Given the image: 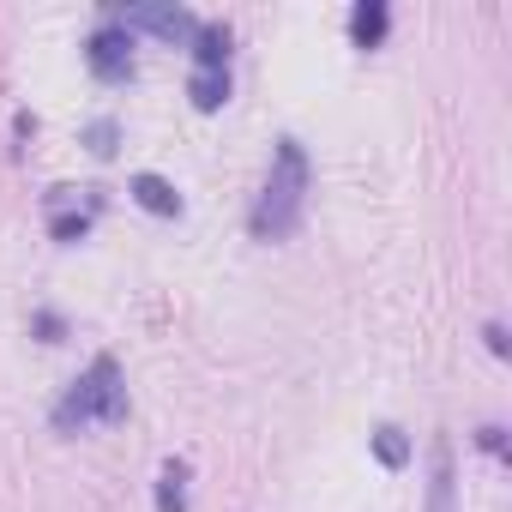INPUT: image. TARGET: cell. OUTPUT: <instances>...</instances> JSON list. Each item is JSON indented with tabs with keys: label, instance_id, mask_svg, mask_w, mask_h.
I'll return each mask as SVG.
<instances>
[{
	"label": "cell",
	"instance_id": "5b68a950",
	"mask_svg": "<svg viewBox=\"0 0 512 512\" xmlns=\"http://www.w3.org/2000/svg\"><path fill=\"white\" fill-rule=\"evenodd\" d=\"M49 205H55V217H49V235L61 241V247H73V241H85L91 235V217H97V205H103V193L97 187H55L49 193Z\"/></svg>",
	"mask_w": 512,
	"mask_h": 512
},
{
	"label": "cell",
	"instance_id": "3957f363",
	"mask_svg": "<svg viewBox=\"0 0 512 512\" xmlns=\"http://www.w3.org/2000/svg\"><path fill=\"white\" fill-rule=\"evenodd\" d=\"M85 67H91L103 85H127V79H133V31H121L115 19H103V25L85 37Z\"/></svg>",
	"mask_w": 512,
	"mask_h": 512
},
{
	"label": "cell",
	"instance_id": "9a60e30c",
	"mask_svg": "<svg viewBox=\"0 0 512 512\" xmlns=\"http://www.w3.org/2000/svg\"><path fill=\"white\" fill-rule=\"evenodd\" d=\"M476 446H482L488 458H506V428H500V422H482V428H476Z\"/></svg>",
	"mask_w": 512,
	"mask_h": 512
},
{
	"label": "cell",
	"instance_id": "7c38bea8",
	"mask_svg": "<svg viewBox=\"0 0 512 512\" xmlns=\"http://www.w3.org/2000/svg\"><path fill=\"white\" fill-rule=\"evenodd\" d=\"M374 458H380L386 470H404V464H410V434H404V428H392V422H386V428H374Z\"/></svg>",
	"mask_w": 512,
	"mask_h": 512
},
{
	"label": "cell",
	"instance_id": "5bb4252c",
	"mask_svg": "<svg viewBox=\"0 0 512 512\" xmlns=\"http://www.w3.org/2000/svg\"><path fill=\"white\" fill-rule=\"evenodd\" d=\"M31 332H37L43 344H61V332H67V326H61V314H49V308H37V314H31Z\"/></svg>",
	"mask_w": 512,
	"mask_h": 512
},
{
	"label": "cell",
	"instance_id": "ba28073f",
	"mask_svg": "<svg viewBox=\"0 0 512 512\" xmlns=\"http://www.w3.org/2000/svg\"><path fill=\"white\" fill-rule=\"evenodd\" d=\"M187 49H193V73H229V25H199Z\"/></svg>",
	"mask_w": 512,
	"mask_h": 512
},
{
	"label": "cell",
	"instance_id": "277c9868",
	"mask_svg": "<svg viewBox=\"0 0 512 512\" xmlns=\"http://www.w3.org/2000/svg\"><path fill=\"white\" fill-rule=\"evenodd\" d=\"M103 19H115L121 31H151L163 43H193L199 19L187 7H103Z\"/></svg>",
	"mask_w": 512,
	"mask_h": 512
},
{
	"label": "cell",
	"instance_id": "9c48e42d",
	"mask_svg": "<svg viewBox=\"0 0 512 512\" xmlns=\"http://www.w3.org/2000/svg\"><path fill=\"white\" fill-rule=\"evenodd\" d=\"M187 488H193V464L187 458H163V470H157V512H187Z\"/></svg>",
	"mask_w": 512,
	"mask_h": 512
},
{
	"label": "cell",
	"instance_id": "7a4b0ae2",
	"mask_svg": "<svg viewBox=\"0 0 512 512\" xmlns=\"http://www.w3.org/2000/svg\"><path fill=\"white\" fill-rule=\"evenodd\" d=\"M55 434H79V428H103V422H127V374L115 356H91V368L55 398L49 410Z\"/></svg>",
	"mask_w": 512,
	"mask_h": 512
},
{
	"label": "cell",
	"instance_id": "6da1fadb",
	"mask_svg": "<svg viewBox=\"0 0 512 512\" xmlns=\"http://www.w3.org/2000/svg\"><path fill=\"white\" fill-rule=\"evenodd\" d=\"M308 187H314V169H308L302 139H278L266 187H260V199H253V211H247L253 241H290L296 223H302V211H308Z\"/></svg>",
	"mask_w": 512,
	"mask_h": 512
},
{
	"label": "cell",
	"instance_id": "4fadbf2b",
	"mask_svg": "<svg viewBox=\"0 0 512 512\" xmlns=\"http://www.w3.org/2000/svg\"><path fill=\"white\" fill-rule=\"evenodd\" d=\"M85 151H91V157H115V151H121V121H115V115H97V121L85 127Z\"/></svg>",
	"mask_w": 512,
	"mask_h": 512
},
{
	"label": "cell",
	"instance_id": "30bf717a",
	"mask_svg": "<svg viewBox=\"0 0 512 512\" xmlns=\"http://www.w3.org/2000/svg\"><path fill=\"white\" fill-rule=\"evenodd\" d=\"M187 97H193L199 115H217V109L229 103V73H193V79H187Z\"/></svg>",
	"mask_w": 512,
	"mask_h": 512
},
{
	"label": "cell",
	"instance_id": "2e32d148",
	"mask_svg": "<svg viewBox=\"0 0 512 512\" xmlns=\"http://www.w3.org/2000/svg\"><path fill=\"white\" fill-rule=\"evenodd\" d=\"M482 344H488V356H506V350H512V338H506V326H500V320H488V326H482Z\"/></svg>",
	"mask_w": 512,
	"mask_h": 512
},
{
	"label": "cell",
	"instance_id": "8fae6325",
	"mask_svg": "<svg viewBox=\"0 0 512 512\" xmlns=\"http://www.w3.org/2000/svg\"><path fill=\"white\" fill-rule=\"evenodd\" d=\"M428 512H458L452 500V446H434V482H428Z\"/></svg>",
	"mask_w": 512,
	"mask_h": 512
},
{
	"label": "cell",
	"instance_id": "52a82bcc",
	"mask_svg": "<svg viewBox=\"0 0 512 512\" xmlns=\"http://www.w3.org/2000/svg\"><path fill=\"white\" fill-rule=\"evenodd\" d=\"M386 31H392V7L386 0H356L350 7V49H380L386 43Z\"/></svg>",
	"mask_w": 512,
	"mask_h": 512
},
{
	"label": "cell",
	"instance_id": "8992f818",
	"mask_svg": "<svg viewBox=\"0 0 512 512\" xmlns=\"http://www.w3.org/2000/svg\"><path fill=\"white\" fill-rule=\"evenodd\" d=\"M127 193H133V205H139V211H151V217H181V211H187V199L175 193V181H163V175H151V169H145V175H133V181H127Z\"/></svg>",
	"mask_w": 512,
	"mask_h": 512
}]
</instances>
